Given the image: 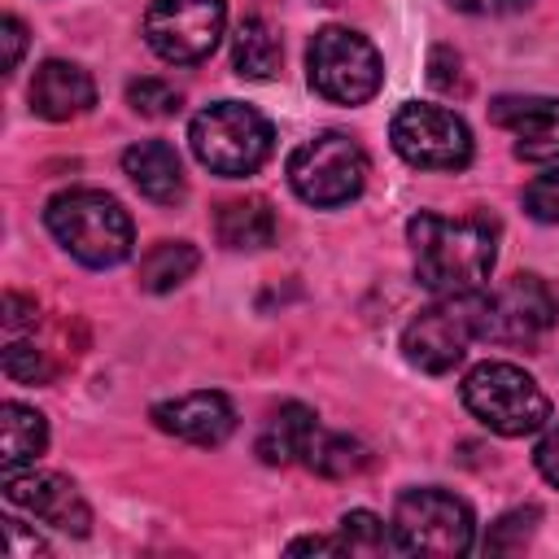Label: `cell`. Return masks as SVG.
Here are the masks:
<instances>
[{"label": "cell", "mask_w": 559, "mask_h": 559, "mask_svg": "<svg viewBox=\"0 0 559 559\" xmlns=\"http://www.w3.org/2000/svg\"><path fill=\"white\" fill-rule=\"evenodd\" d=\"M415 280L432 297H476L498 258V231L489 218L415 214L406 223Z\"/></svg>", "instance_id": "obj_1"}, {"label": "cell", "mask_w": 559, "mask_h": 559, "mask_svg": "<svg viewBox=\"0 0 559 559\" xmlns=\"http://www.w3.org/2000/svg\"><path fill=\"white\" fill-rule=\"evenodd\" d=\"M44 223H48L52 240L83 266H118L135 245L131 214L118 205V197H109L100 188L57 192L44 210Z\"/></svg>", "instance_id": "obj_2"}, {"label": "cell", "mask_w": 559, "mask_h": 559, "mask_svg": "<svg viewBox=\"0 0 559 559\" xmlns=\"http://www.w3.org/2000/svg\"><path fill=\"white\" fill-rule=\"evenodd\" d=\"M188 144H192L197 162L210 175L245 179V175H253L271 157L275 131H271V122L253 105H245V100H218V105H205L188 122Z\"/></svg>", "instance_id": "obj_3"}, {"label": "cell", "mask_w": 559, "mask_h": 559, "mask_svg": "<svg viewBox=\"0 0 559 559\" xmlns=\"http://www.w3.org/2000/svg\"><path fill=\"white\" fill-rule=\"evenodd\" d=\"M463 406L498 437H528L550 424L546 389L515 362H480L463 380Z\"/></svg>", "instance_id": "obj_4"}, {"label": "cell", "mask_w": 559, "mask_h": 559, "mask_svg": "<svg viewBox=\"0 0 559 559\" xmlns=\"http://www.w3.org/2000/svg\"><path fill=\"white\" fill-rule=\"evenodd\" d=\"M306 79L332 105H367L384 83L376 44L349 26H319L306 48Z\"/></svg>", "instance_id": "obj_5"}, {"label": "cell", "mask_w": 559, "mask_h": 559, "mask_svg": "<svg viewBox=\"0 0 559 559\" xmlns=\"http://www.w3.org/2000/svg\"><path fill=\"white\" fill-rule=\"evenodd\" d=\"M393 546L406 555H463L476 542V520L472 507L437 485L406 489L393 502Z\"/></svg>", "instance_id": "obj_6"}, {"label": "cell", "mask_w": 559, "mask_h": 559, "mask_svg": "<svg viewBox=\"0 0 559 559\" xmlns=\"http://www.w3.org/2000/svg\"><path fill=\"white\" fill-rule=\"evenodd\" d=\"M288 183L314 210L349 205L362 192V183H367V153L345 131H319L314 140L293 148Z\"/></svg>", "instance_id": "obj_7"}, {"label": "cell", "mask_w": 559, "mask_h": 559, "mask_svg": "<svg viewBox=\"0 0 559 559\" xmlns=\"http://www.w3.org/2000/svg\"><path fill=\"white\" fill-rule=\"evenodd\" d=\"M480 336V297H437L402 328V354L428 376H445L463 362Z\"/></svg>", "instance_id": "obj_8"}, {"label": "cell", "mask_w": 559, "mask_h": 559, "mask_svg": "<svg viewBox=\"0 0 559 559\" xmlns=\"http://www.w3.org/2000/svg\"><path fill=\"white\" fill-rule=\"evenodd\" d=\"M389 140L397 157L419 170H463L472 162V131L445 105L406 100L389 122Z\"/></svg>", "instance_id": "obj_9"}, {"label": "cell", "mask_w": 559, "mask_h": 559, "mask_svg": "<svg viewBox=\"0 0 559 559\" xmlns=\"http://www.w3.org/2000/svg\"><path fill=\"white\" fill-rule=\"evenodd\" d=\"M227 26L223 0H148L144 9V39L170 66L205 61Z\"/></svg>", "instance_id": "obj_10"}, {"label": "cell", "mask_w": 559, "mask_h": 559, "mask_svg": "<svg viewBox=\"0 0 559 559\" xmlns=\"http://www.w3.org/2000/svg\"><path fill=\"white\" fill-rule=\"evenodd\" d=\"M559 301L542 275H511L480 297V336L498 345H537L555 328Z\"/></svg>", "instance_id": "obj_11"}, {"label": "cell", "mask_w": 559, "mask_h": 559, "mask_svg": "<svg viewBox=\"0 0 559 559\" xmlns=\"http://www.w3.org/2000/svg\"><path fill=\"white\" fill-rule=\"evenodd\" d=\"M4 498H9V507L35 515L39 524H48L57 533L83 537L92 528V507L83 502L79 485L57 476V472H39L35 463L4 472Z\"/></svg>", "instance_id": "obj_12"}, {"label": "cell", "mask_w": 559, "mask_h": 559, "mask_svg": "<svg viewBox=\"0 0 559 559\" xmlns=\"http://www.w3.org/2000/svg\"><path fill=\"white\" fill-rule=\"evenodd\" d=\"M493 122L511 131L515 157L524 162H559V96H498Z\"/></svg>", "instance_id": "obj_13"}, {"label": "cell", "mask_w": 559, "mask_h": 559, "mask_svg": "<svg viewBox=\"0 0 559 559\" xmlns=\"http://www.w3.org/2000/svg\"><path fill=\"white\" fill-rule=\"evenodd\" d=\"M153 424L179 441H192V445H218L231 437L236 428V411L223 393L214 389H197V393H183V397H170V402H157L153 406Z\"/></svg>", "instance_id": "obj_14"}, {"label": "cell", "mask_w": 559, "mask_h": 559, "mask_svg": "<svg viewBox=\"0 0 559 559\" xmlns=\"http://www.w3.org/2000/svg\"><path fill=\"white\" fill-rule=\"evenodd\" d=\"M26 96H31V109H35L39 118H48V122H70V118H79V114H87V109L96 105V83H92V74H87L79 61L52 57V61H44V66L35 70Z\"/></svg>", "instance_id": "obj_15"}, {"label": "cell", "mask_w": 559, "mask_h": 559, "mask_svg": "<svg viewBox=\"0 0 559 559\" xmlns=\"http://www.w3.org/2000/svg\"><path fill=\"white\" fill-rule=\"evenodd\" d=\"M122 175L135 183L140 197L157 205H175L183 197V162L166 140H140L122 153Z\"/></svg>", "instance_id": "obj_16"}, {"label": "cell", "mask_w": 559, "mask_h": 559, "mask_svg": "<svg viewBox=\"0 0 559 559\" xmlns=\"http://www.w3.org/2000/svg\"><path fill=\"white\" fill-rule=\"evenodd\" d=\"M314 432H319L314 411H310L306 402H284V406H275V411L266 415V424H262V432H258V454H262V463H271V467H288V463H297V459L306 463Z\"/></svg>", "instance_id": "obj_17"}, {"label": "cell", "mask_w": 559, "mask_h": 559, "mask_svg": "<svg viewBox=\"0 0 559 559\" xmlns=\"http://www.w3.org/2000/svg\"><path fill=\"white\" fill-rule=\"evenodd\" d=\"M214 236L223 249H266L275 240V210L266 197L223 201L214 214Z\"/></svg>", "instance_id": "obj_18"}, {"label": "cell", "mask_w": 559, "mask_h": 559, "mask_svg": "<svg viewBox=\"0 0 559 559\" xmlns=\"http://www.w3.org/2000/svg\"><path fill=\"white\" fill-rule=\"evenodd\" d=\"M48 450V419L26 402L0 406V467H31Z\"/></svg>", "instance_id": "obj_19"}, {"label": "cell", "mask_w": 559, "mask_h": 559, "mask_svg": "<svg viewBox=\"0 0 559 559\" xmlns=\"http://www.w3.org/2000/svg\"><path fill=\"white\" fill-rule=\"evenodd\" d=\"M280 57H284V44H280V31L266 22V17H245L231 35V66L240 79H271L280 70Z\"/></svg>", "instance_id": "obj_20"}, {"label": "cell", "mask_w": 559, "mask_h": 559, "mask_svg": "<svg viewBox=\"0 0 559 559\" xmlns=\"http://www.w3.org/2000/svg\"><path fill=\"white\" fill-rule=\"evenodd\" d=\"M197 262H201L197 245H188V240H157L140 258V288L144 293H170V288H179L197 271Z\"/></svg>", "instance_id": "obj_21"}, {"label": "cell", "mask_w": 559, "mask_h": 559, "mask_svg": "<svg viewBox=\"0 0 559 559\" xmlns=\"http://www.w3.org/2000/svg\"><path fill=\"white\" fill-rule=\"evenodd\" d=\"M306 463H310L319 476H328V480H349V476L367 472L371 450H367L358 437H349V432H323V428H319L314 441H310Z\"/></svg>", "instance_id": "obj_22"}, {"label": "cell", "mask_w": 559, "mask_h": 559, "mask_svg": "<svg viewBox=\"0 0 559 559\" xmlns=\"http://www.w3.org/2000/svg\"><path fill=\"white\" fill-rule=\"evenodd\" d=\"M341 542H345V550H349V555H380V550H397V546H393V528H389L380 515L362 511V507L341 515Z\"/></svg>", "instance_id": "obj_23"}, {"label": "cell", "mask_w": 559, "mask_h": 559, "mask_svg": "<svg viewBox=\"0 0 559 559\" xmlns=\"http://www.w3.org/2000/svg\"><path fill=\"white\" fill-rule=\"evenodd\" d=\"M127 105L135 114H144V118H170V114H179L183 92L175 83H166V79L144 74V79H131L127 83Z\"/></svg>", "instance_id": "obj_24"}, {"label": "cell", "mask_w": 559, "mask_h": 559, "mask_svg": "<svg viewBox=\"0 0 559 559\" xmlns=\"http://www.w3.org/2000/svg\"><path fill=\"white\" fill-rule=\"evenodd\" d=\"M4 376L13 384H44V380H52V362L31 341H9L4 345Z\"/></svg>", "instance_id": "obj_25"}, {"label": "cell", "mask_w": 559, "mask_h": 559, "mask_svg": "<svg viewBox=\"0 0 559 559\" xmlns=\"http://www.w3.org/2000/svg\"><path fill=\"white\" fill-rule=\"evenodd\" d=\"M524 210L537 223H559V162H550L528 188H524Z\"/></svg>", "instance_id": "obj_26"}, {"label": "cell", "mask_w": 559, "mask_h": 559, "mask_svg": "<svg viewBox=\"0 0 559 559\" xmlns=\"http://www.w3.org/2000/svg\"><path fill=\"white\" fill-rule=\"evenodd\" d=\"M533 524H537V507H520V511H507V515H502V520L489 528V537H485V550H520V546L528 542Z\"/></svg>", "instance_id": "obj_27"}, {"label": "cell", "mask_w": 559, "mask_h": 559, "mask_svg": "<svg viewBox=\"0 0 559 559\" xmlns=\"http://www.w3.org/2000/svg\"><path fill=\"white\" fill-rule=\"evenodd\" d=\"M4 542H9V559H35V555H48V546L22 528V520H4Z\"/></svg>", "instance_id": "obj_28"}, {"label": "cell", "mask_w": 559, "mask_h": 559, "mask_svg": "<svg viewBox=\"0 0 559 559\" xmlns=\"http://www.w3.org/2000/svg\"><path fill=\"white\" fill-rule=\"evenodd\" d=\"M533 459H537V472H542L550 485H559V419H555V424H546V432H542V441H537Z\"/></svg>", "instance_id": "obj_29"}, {"label": "cell", "mask_w": 559, "mask_h": 559, "mask_svg": "<svg viewBox=\"0 0 559 559\" xmlns=\"http://www.w3.org/2000/svg\"><path fill=\"white\" fill-rule=\"evenodd\" d=\"M459 66H463V61H459V52L437 48V52H432V74H428V79H432L441 92H454V87L463 92V74H459Z\"/></svg>", "instance_id": "obj_30"}, {"label": "cell", "mask_w": 559, "mask_h": 559, "mask_svg": "<svg viewBox=\"0 0 559 559\" xmlns=\"http://www.w3.org/2000/svg\"><path fill=\"white\" fill-rule=\"evenodd\" d=\"M0 39H4V74H13L17 61H22V48H26V26H22L13 13H4V22H0Z\"/></svg>", "instance_id": "obj_31"}, {"label": "cell", "mask_w": 559, "mask_h": 559, "mask_svg": "<svg viewBox=\"0 0 559 559\" xmlns=\"http://www.w3.org/2000/svg\"><path fill=\"white\" fill-rule=\"evenodd\" d=\"M459 13H472V17H498V13H515V9H528L533 0H450Z\"/></svg>", "instance_id": "obj_32"}, {"label": "cell", "mask_w": 559, "mask_h": 559, "mask_svg": "<svg viewBox=\"0 0 559 559\" xmlns=\"http://www.w3.org/2000/svg\"><path fill=\"white\" fill-rule=\"evenodd\" d=\"M35 319H39L35 301H26V297H17V293H4V328H9V332L26 328V323H35Z\"/></svg>", "instance_id": "obj_33"}, {"label": "cell", "mask_w": 559, "mask_h": 559, "mask_svg": "<svg viewBox=\"0 0 559 559\" xmlns=\"http://www.w3.org/2000/svg\"><path fill=\"white\" fill-rule=\"evenodd\" d=\"M301 550L341 555V550H345V542H341V533H336V537H297V542H288V555H301Z\"/></svg>", "instance_id": "obj_34"}, {"label": "cell", "mask_w": 559, "mask_h": 559, "mask_svg": "<svg viewBox=\"0 0 559 559\" xmlns=\"http://www.w3.org/2000/svg\"><path fill=\"white\" fill-rule=\"evenodd\" d=\"M319 4H336V0H319Z\"/></svg>", "instance_id": "obj_35"}]
</instances>
